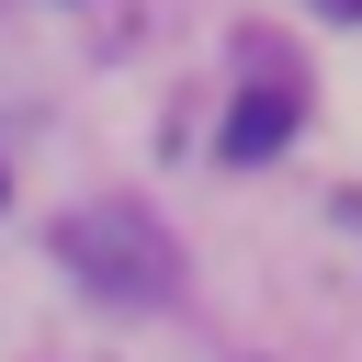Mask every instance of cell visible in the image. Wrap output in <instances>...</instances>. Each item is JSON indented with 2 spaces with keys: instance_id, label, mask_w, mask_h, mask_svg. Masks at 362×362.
<instances>
[{
  "instance_id": "cell-3",
  "label": "cell",
  "mask_w": 362,
  "mask_h": 362,
  "mask_svg": "<svg viewBox=\"0 0 362 362\" xmlns=\"http://www.w3.org/2000/svg\"><path fill=\"white\" fill-rule=\"evenodd\" d=\"M339 11H362V0H339Z\"/></svg>"
},
{
  "instance_id": "cell-1",
  "label": "cell",
  "mask_w": 362,
  "mask_h": 362,
  "mask_svg": "<svg viewBox=\"0 0 362 362\" xmlns=\"http://www.w3.org/2000/svg\"><path fill=\"white\" fill-rule=\"evenodd\" d=\"M57 260L102 305H170V283H181V249H170V226L147 204H79V215H57Z\"/></svg>"
},
{
  "instance_id": "cell-2",
  "label": "cell",
  "mask_w": 362,
  "mask_h": 362,
  "mask_svg": "<svg viewBox=\"0 0 362 362\" xmlns=\"http://www.w3.org/2000/svg\"><path fill=\"white\" fill-rule=\"evenodd\" d=\"M283 136H294V90H249V102L226 113V158H238V170H249V158H272Z\"/></svg>"
}]
</instances>
